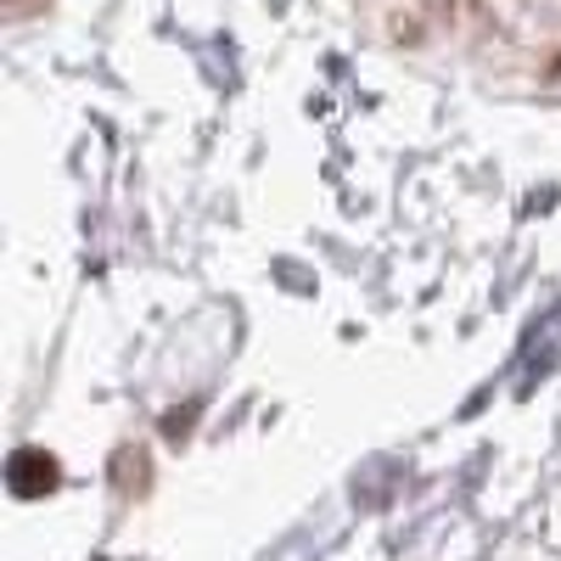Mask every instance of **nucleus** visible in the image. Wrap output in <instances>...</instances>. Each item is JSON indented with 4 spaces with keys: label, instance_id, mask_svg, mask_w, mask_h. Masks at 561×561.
<instances>
[]
</instances>
